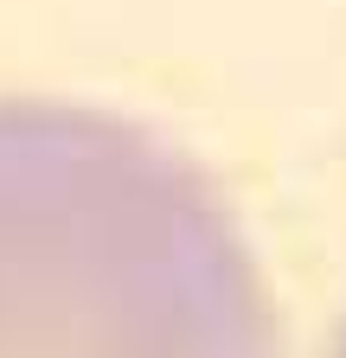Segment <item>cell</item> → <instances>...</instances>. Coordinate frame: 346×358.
<instances>
[{
    "label": "cell",
    "instance_id": "cell-1",
    "mask_svg": "<svg viewBox=\"0 0 346 358\" xmlns=\"http://www.w3.org/2000/svg\"><path fill=\"white\" fill-rule=\"evenodd\" d=\"M0 358H276L225 192L128 115L0 103Z\"/></svg>",
    "mask_w": 346,
    "mask_h": 358
},
{
    "label": "cell",
    "instance_id": "cell-2",
    "mask_svg": "<svg viewBox=\"0 0 346 358\" xmlns=\"http://www.w3.org/2000/svg\"><path fill=\"white\" fill-rule=\"evenodd\" d=\"M333 358H346V345H340V352H333Z\"/></svg>",
    "mask_w": 346,
    "mask_h": 358
}]
</instances>
